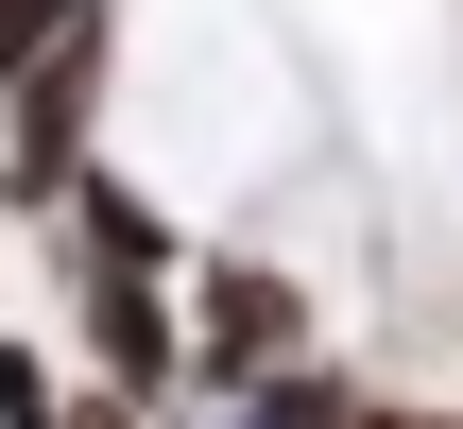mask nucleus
I'll return each instance as SVG.
<instances>
[{"mask_svg": "<svg viewBox=\"0 0 463 429\" xmlns=\"http://www.w3.org/2000/svg\"><path fill=\"white\" fill-rule=\"evenodd\" d=\"M69 429H155V396H103V378H69Z\"/></svg>", "mask_w": 463, "mask_h": 429, "instance_id": "nucleus-6", "label": "nucleus"}, {"mask_svg": "<svg viewBox=\"0 0 463 429\" xmlns=\"http://www.w3.org/2000/svg\"><path fill=\"white\" fill-rule=\"evenodd\" d=\"M223 413H241V429H344V413H361V378H344V361L309 344V361H275V378H241Z\"/></svg>", "mask_w": 463, "mask_h": 429, "instance_id": "nucleus-3", "label": "nucleus"}, {"mask_svg": "<svg viewBox=\"0 0 463 429\" xmlns=\"http://www.w3.org/2000/svg\"><path fill=\"white\" fill-rule=\"evenodd\" d=\"M326 344V275L275 241H189V396H241Z\"/></svg>", "mask_w": 463, "mask_h": 429, "instance_id": "nucleus-1", "label": "nucleus"}, {"mask_svg": "<svg viewBox=\"0 0 463 429\" xmlns=\"http://www.w3.org/2000/svg\"><path fill=\"white\" fill-rule=\"evenodd\" d=\"M344 429H447V396H378V378H361V413Z\"/></svg>", "mask_w": 463, "mask_h": 429, "instance_id": "nucleus-7", "label": "nucleus"}, {"mask_svg": "<svg viewBox=\"0 0 463 429\" xmlns=\"http://www.w3.org/2000/svg\"><path fill=\"white\" fill-rule=\"evenodd\" d=\"M69 378H86V361H69L52 327H0V429H69Z\"/></svg>", "mask_w": 463, "mask_h": 429, "instance_id": "nucleus-4", "label": "nucleus"}, {"mask_svg": "<svg viewBox=\"0 0 463 429\" xmlns=\"http://www.w3.org/2000/svg\"><path fill=\"white\" fill-rule=\"evenodd\" d=\"M447 429H463V396H447Z\"/></svg>", "mask_w": 463, "mask_h": 429, "instance_id": "nucleus-9", "label": "nucleus"}, {"mask_svg": "<svg viewBox=\"0 0 463 429\" xmlns=\"http://www.w3.org/2000/svg\"><path fill=\"white\" fill-rule=\"evenodd\" d=\"M155 429H241V413H223V396H172V413H155Z\"/></svg>", "mask_w": 463, "mask_h": 429, "instance_id": "nucleus-8", "label": "nucleus"}, {"mask_svg": "<svg viewBox=\"0 0 463 429\" xmlns=\"http://www.w3.org/2000/svg\"><path fill=\"white\" fill-rule=\"evenodd\" d=\"M69 17H103V0H0V69H17V52H52Z\"/></svg>", "mask_w": 463, "mask_h": 429, "instance_id": "nucleus-5", "label": "nucleus"}, {"mask_svg": "<svg viewBox=\"0 0 463 429\" xmlns=\"http://www.w3.org/2000/svg\"><path fill=\"white\" fill-rule=\"evenodd\" d=\"M52 310H69L52 344H69V361H86L103 396H155V413L189 396V275H120V258H52Z\"/></svg>", "mask_w": 463, "mask_h": 429, "instance_id": "nucleus-2", "label": "nucleus"}]
</instances>
